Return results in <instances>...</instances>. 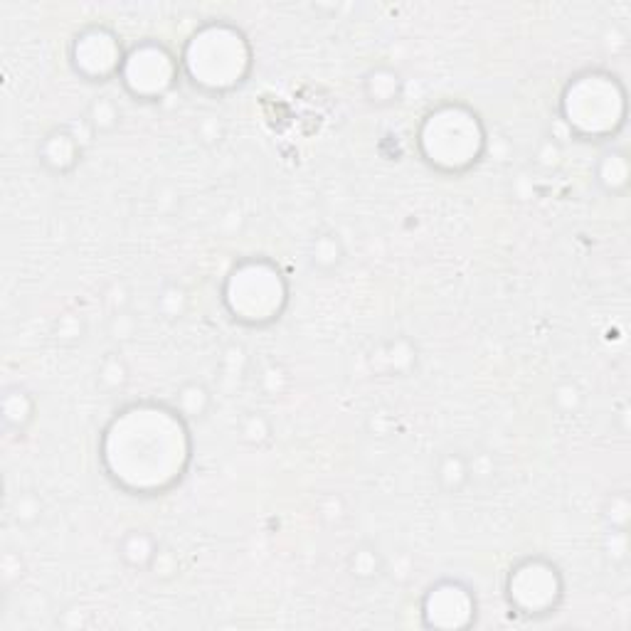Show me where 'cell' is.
<instances>
[{"mask_svg": "<svg viewBox=\"0 0 631 631\" xmlns=\"http://www.w3.org/2000/svg\"><path fill=\"white\" fill-rule=\"evenodd\" d=\"M173 407L188 422H203L212 410V390L200 380H188L176 390Z\"/></svg>", "mask_w": 631, "mask_h": 631, "instance_id": "obj_17", "label": "cell"}, {"mask_svg": "<svg viewBox=\"0 0 631 631\" xmlns=\"http://www.w3.org/2000/svg\"><path fill=\"white\" fill-rule=\"evenodd\" d=\"M417 360H420V351L407 336L390 338L370 353V365L375 373L392 375V378H405V375L415 373Z\"/></svg>", "mask_w": 631, "mask_h": 631, "instance_id": "obj_11", "label": "cell"}, {"mask_svg": "<svg viewBox=\"0 0 631 631\" xmlns=\"http://www.w3.org/2000/svg\"><path fill=\"white\" fill-rule=\"evenodd\" d=\"M35 412H37V402L35 397L30 395L28 387L23 385H8L3 390V397H0V420H3V427L8 434H15V437H23L30 429V424L35 422Z\"/></svg>", "mask_w": 631, "mask_h": 631, "instance_id": "obj_13", "label": "cell"}, {"mask_svg": "<svg viewBox=\"0 0 631 631\" xmlns=\"http://www.w3.org/2000/svg\"><path fill=\"white\" fill-rule=\"evenodd\" d=\"M318 516H321L323 523H328V526H338V523L346 521V503H343L341 496H336V493H328L326 498H321V503H318Z\"/></svg>", "mask_w": 631, "mask_h": 631, "instance_id": "obj_33", "label": "cell"}, {"mask_svg": "<svg viewBox=\"0 0 631 631\" xmlns=\"http://www.w3.org/2000/svg\"><path fill=\"white\" fill-rule=\"evenodd\" d=\"M99 464L129 496H166L183 484L193 464L190 422L166 402H129L104 424Z\"/></svg>", "mask_w": 631, "mask_h": 631, "instance_id": "obj_1", "label": "cell"}, {"mask_svg": "<svg viewBox=\"0 0 631 631\" xmlns=\"http://www.w3.org/2000/svg\"><path fill=\"white\" fill-rule=\"evenodd\" d=\"M533 161L540 171H558L562 166V143L558 139H553V136H545V139L535 146Z\"/></svg>", "mask_w": 631, "mask_h": 631, "instance_id": "obj_29", "label": "cell"}, {"mask_svg": "<svg viewBox=\"0 0 631 631\" xmlns=\"http://www.w3.org/2000/svg\"><path fill=\"white\" fill-rule=\"evenodd\" d=\"M291 286L284 269L269 257H242L222 279V309L235 323L267 328L289 309Z\"/></svg>", "mask_w": 631, "mask_h": 631, "instance_id": "obj_5", "label": "cell"}, {"mask_svg": "<svg viewBox=\"0 0 631 631\" xmlns=\"http://www.w3.org/2000/svg\"><path fill=\"white\" fill-rule=\"evenodd\" d=\"M629 518H631V503L627 491H617L609 496L607 506H604V521L609 528L617 530H629Z\"/></svg>", "mask_w": 631, "mask_h": 631, "instance_id": "obj_28", "label": "cell"}, {"mask_svg": "<svg viewBox=\"0 0 631 631\" xmlns=\"http://www.w3.org/2000/svg\"><path fill=\"white\" fill-rule=\"evenodd\" d=\"M84 124L89 126L94 136H109L114 134L121 126V109L116 104L114 97L109 94H99L92 99V104L87 106V116H84Z\"/></svg>", "mask_w": 631, "mask_h": 631, "instance_id": "obj_21", "label": "cell"}, {"mask_svg": "<svg viewBox=\"0 0 631 631\" xmlns=\"http://www.w3.org/2000/svg\"><path fill=\"white\" fill-rule=\"evenodd\" d=\"M346 262V245L336 230H318L309 242V264L318 274H333Z\"/></svg>", "mask_w": 631, "mask_h": 631, "instance_id": "obj_16", "label": "cell"}, {"mask_svg": "<svg viewBox=\"0 0 631 631\" xmlns=\"http://www.w3.org/2000/svg\"><path fill=\"white\" fill-rule=\"evenodd\" d=\"M604 550H607V555L612 558V562H617V565L627 562V558H629V533L627 530L609 528Z\"/></svg>", "mask_w": 631, "mask_h": 631, "instance_id": "obj_35", "label": "cell"}, {"mask_svg": "<svg viewBox=\"0 0 631 631\" xmlns=\"http://www.w3.org/2000/svg\"><path fill=\"white\" fill-rule=\"evenodd\" d=\"M631 180V163L627 151L607 148L595 163V183L607 195H624Z\"/></svg>", "mask_w": 631, "mask_h": 631, "instance_id": "obj_14", "label": "cell"}, {"mask_svg": "<svg viewBox=\"0 0 631 631\" xmlns=\"http://www.w3.org/2000/svg\"><path fill=\"white\" fill-rule=\"evenodd\" d=\"M139 331V321L131 316V311H121V314L109 316V333L114 341H131Z\"/></svg>", "mask_w": 631, "mask_h": 631, "instance_id": "obj_32", "label": "cell"}, {"mask_svg": "<svg viewBox=\"0 0 631 631\" xmlns=\"http://www.w3.org/2000/svg\"><path fill=\"white\" fill-rule=\"evenodd\" d=\"M126 50L129 47H124L116 30H111L109 25L92 23L74 33L67 57H70L72 72L82 82L106 84L119 77Z\"/></svg>", "mask_w": 631, "mask_h": 631, "instance_id": "obj_8", "label": "cell"}, {"mask_svg": "<svg viewBox=\"0 0 631 631\" xmlns=\"http://www.w3.org/2000/svg\"><path fill=\"white\" fill-rule=\"evenodd\" d=\"M627 114V87L602 67L572 74L560 92V124L577 141H612L627 126Z\"/></svg>", "mask_w": 631, "mask_h": 631, "instance_id": "obj_4", "label": "cell"}, {"mask_svg": "<svg viewBox=\"0 0 631 631\" xmlns=\"http://www.w3.org/2000/svg\"><path fill=\"white\" fill-rule=\"evenodd\" d=\"M348 572L355 582H363V585H370V582L380 580L385 572V558L380 553L378 545L373 543H360L348 553Z\"/></svg>", "mask_w": 631, "mask_h": 631, "instance_id": "obj_18", "label": "cell"}, {"mask_svg": "<svg viewBox=\"0 0 631 631\" xmlns=\"http://www.w3.org/2000/svg\"><path fill=\"white\" fill-rule=\"evenodd\" d=\"M257 385L264 397H269V400H279V397H284L291 387L289 368L281 363H274V360L272 363L262 365V370H259V375H257Z\"/></svg>", "mask_w": 631, "mask_h": 631, "instance_id": "obj_25", "label": "cell"}, {"mask_svg": "<svg viewBox=\"0 0 631 631\" xmlns=\"http://www.w3.org/2000/svg\"><path fill=\"white\" fill-rule=\"evenodd\" d=\"M190 309V296L188 289L180 284H166L161 291H158L156 299V311L161 314L166 321H180Z\"/></svg>", "mask_w": 631, "mask_h": 631, "instance_id": "obj_24", "label": "cell"}, {"mask_svg": "<svg viewBox=\"0 0 631 631\" xmlns=\"http://www.w3.org/2000/svg\"><path fill=\"white\" fill-rule=\"evenodd\" d=\"M52 336H55V341L60 343V346H79V343L84 341V336H87V321H84V316L77 314V311H65V314L55 321Z\"/></svg>", "mask_w": 631, "mask_h": 631, "instance_id": "obj_26", "label": "cell"}, {"mask_svg": "<svg viewBox=\"0 0 631 631\" xmlns=\"http://www.w3.org/2000/svg\"><path fill=\"white\" fill-rule=\"evenodd\" d=\"M180 77H183L180 57L173 55L171 47L156 37L134 42L126 50V60L119 72L124 92L139 104L163 102L178 87Z\"/></svg>", "mask_w": 631, "mask_h": 631, "instance_id": "obj_7", "label": "cell"}, {"mask_svg": "<svg viewBox=\"0 0 631 631\" xmlns=\"http://www.w3.org/2000/svg\"><path fill=\"white\" fill-rule=\"evenodd\" d=\"M582 402H585V395L575 383H562L553 390V405L558 407L562 415H575L580 412Z\"/></svg>", "mask_w": 631, "mask_h": 631, "instance_id": "obj_31", "label": "cell"}, {"mask_svg": "<svg viewBox=\"0 0 631 631\" xmlns=\"http://www.w3.org/2000/svg\"><path fill=\"white\" fill-rule=\"evenodd\" d=\"M424 629L466 631L479 619V597L464 580L444 577L429 585L420 599Z\"/></svg>", "mask_w": 631, "mask_h": 631, "instance_id": "obj_9", "label": "cell"}, {"mask_svg": "<svg viewBox=\"0 0 631 631\" xmlns=\"http://www.w3.org/2000/svg\"><path fill=\"white\" fill-rule=\"evenodd\" d=\"M42 513H45V506H42V498L33 491H23L13 503V521L18 526L30 528L35 523L42 521Z\"/></svg>", "mask_w": 631, "mask_h": 631, "instance_id": "obj_27", "label": "cell"}, {"mask_svg": "<svg viewBox=\"0 0 631 631\" xmlns=\"http://www.w3.org/2000/svg\"><path fill=\"white\" fill-rule=\"evenodd\" d=\"M363 97L375 109L395 106L405 97V79L390 65H375L363 74Z\"/></svg>", "mask_w": 631, "mask_h": 631, "instance_id": "obj_12", "label": "cell"}, {"mask_svg": "<svg viewBox=\"0 0 631 631\" xmlns=\"http://www.w3.org/2000/svg\"><path fill=\"white\" fill-rule=\"evenodd\" d=\"M503 595L518 617L545 619L565 602V577L553 560L528 555L511 565L503 582Z\"/></svg>", "mask_w": 631, "mask_h": 631, "instance_id": "obj_6", "label": "cell"}, {"mask_svg": "<svg viewBox=\"0 0 631 631\" xmlns=\"http://www.w3.org/2000/svg\"><path fill=\"white\" fill-rule=\"evenodd\" d=\"M415 143L429 171L459 178L484 161L486 148H489V131L474 106L442 102L422 116Z\"/></svg>", "mask_w": 631, "mask_h": 631, "instance_id": "obj_3", "label": "cell"}, {"mask_svg": "<svg viewBox=\"0 0 631 631\" xmlns=\"http://www.w3.org/2000/svg\"><path fill=\"white\" fill-rule=\"evenodd\" d=\"M434 476H437L439 489L444 493H461L469 486L471 481V464L461 452H444L437 459V469H434Z\"/></svg>", "mask_w": 631, "mask_h": 631, "instance_id": "obj_19", "label": "cell"}, {"mask_svg": "<svg viewBox=\"0 0 631 631\" xmlns=\"http://www.w3.org/2000/svg\"><path fill=\"white\" fill-rule=\"evenodd\" d=\"M106 311L111 314H121V311H129L131 306V289L124 279H114L109 286L104 289L102 296Z\"/></svg>", "mask_w": 631, "mask_h": 631, "instance_id": "obj_30", "label": "cell"}, {"mask_svg": "<svg viewBox=\"0 0 631 631\" xmlns=\"http://www.w3.org/2000/svg\"><path fill=\"white\" fill-rule=\"evenodd\" d=\"M84 143L70 126H55L37 143V161L52 176H72L82 163Z\"/></svg>", "mask_w": 631, "mask_h": 631, "instance_id": "obj_10", "label": "cell"}, {"mask_svg": "<svg viewBox=\"0 0 631 631\" xmlns=\"http://www.w3.org/2000/svg\"><path fill=\"white\" fill-rule=\"evenodd\" d=\"M180 70L195 92L215 99L230 97L252 77V42L230 20H205L185 40Z\"/></svg>", "mask_w": 631, "mask_h": 631, "instance_id": "obj_2", "label": "cell"}, {"mask_svg": "<svg viewBox=\"0 0 631 631\" xmlns=\"http://www.w3.org/2000/svg\"><path fill=\"white\" fill-rule=\"evenodd\" d=\"M131 383V368L119 351H109L97 368V387L104 395H121Z\"/></svg>", "mask_w": 631, "mask_h": 631, "instance_id": "obj_20", "label": "cell"}, {"mask_svg": "<svg viewBox=\"0 0 631 631\" xmlns=\"http://www.w3.org/2000/svg\"><path fill=\"white\" fill-rule=\"evenodd\" d=\"M237 434H240V439L247 447L262 449L274 439V427L269 417H264L262 412H247L237 424Z\"/></svg>", "mask_w": 631, "mask_h": 631, "instance_id": "obj_23", "label": "cell"}, {"mask_svg": "<svg viewBox=\"0 0 631 631\" xmlns=\"http://www.w3.org/2000/svg\"><path fill=\"white\" fill-rule=\"evenodd\" d=\"M178 567H180L178 555L173 553L171 548H166V545H161V548H158V553H156V558H153L151 570L148 572H153L158 580H173V577L178 575Z\"/></svg>", "mask_w": 631, "mask_h": 631, "instance_id": "obj_34", "label": "cell"}, {"mask_svg": "<svg viewBox=\"0 0 631 631\" xmlns=\"http://www.w3.org/2000/svg\"><path fill=\"white\" fill-rule=\"evenodd\" d=\"M158 548H161V543H158L156 535L148 533V530H143V528L126 530L119 540V558L124 560V565L131 567V570L148 572L151 570Z\"/></svg>", "mask_w": 631, "mask_h": 631, "instance_id": "obj_15", "label": "cell"}, {"mask_svg": "<svg viewBox=\"0 0 631 631\" xmlns=\"http://www.w3.org/2000/svg\"><path fill=\"white\" fill-rule=\"evenodd\" d=\"M247 370H249V355L245 348L237 346V343L227 346L225 351H222L220 368H217L222 390L230 392V390H235V387H240L242 380H245Z\"/></svg>", "mask_w": 631, "mask_h": 631, "instance_id": "obj_22", "label": "cell"}]
</instances>
